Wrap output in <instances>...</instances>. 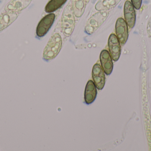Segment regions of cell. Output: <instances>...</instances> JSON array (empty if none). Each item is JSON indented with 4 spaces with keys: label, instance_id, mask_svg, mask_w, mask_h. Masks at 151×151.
Returning <instances> with one entry per match:
<instances>
[{
    "label": "cell",
    "instance_id": "obj_12",
    "mask_svg": "<svg viewBox=\"0 0 151 151\" xmlns=\"http://www.w3.org/2000/svg\"><path fill=\"white\" fill-rule=\"evenodd\" d=\"M30 2V0H14L10 3L6 9L9 10L19 11L26 7Z\"/></svg>",
    "mask_w": 151,
    "mask_h": 151
},
{
    "label": "cell",
    "instance_id": "obj_2",
    "mask_svg": "<svg viewBox=\"0 0 151 151\" xmlns=\"http://www.w3.org/2000/svg\"><path fill=\"white\" fill-rule=\"evenodd\" d=\"M75 20L73 12L70 6L66 7L62 17V30L66 36H70L75 27Z\"/></svg>",
    "mask_w": 151,
    "mask_h": 151
},
{
    "label": "cell",
    "instance_id": "obj_14",
    "mask_svg": "<svg viewBox=\"0 0 151 151\" xmlns=\"http://www.w3.org/2000/svg\"><path fill=\"white\" fill-rule=\"evenodd\" d=\"M73 12L76 17H81L85 8L84 0H73Z\"/></svg>",
    "mask_w": 151,
    "mask_h": 151
},
{
    "label": "cell",
    "instance_id": "obj_7",
    "mask_svg": "<svg viewBox=\"0 0 151 151\" xmlns=\"http://www.w3.org/2000/svg\"><path fill=\"white\" fill-rule=\"evenodd\" d=\"M92 78L97 88L103 89L105 83L104 72L100 65L95 64L92 69Z\"/></svg>",
    "mask_w": 151,
    "mask_h": 151
},
{
    "label": "cell",
    "instance_id": "obj_11",
    "mask_svg": "<svg viewBox=\"0 0 151 151\" xmlns=\"http://www.w3.org/2000/svg\"><path fill=\"white\" fill-rule=\"evenodd\" d=\"M17 17L15 13H6L0 16V31L10 25Z\"/></svg>",
    "mask_w": 151,
    "mask_h": 151
},
{
    "label": "cell",
    "instance_id": "obj_3",
    "mask_svg": "<svg viewBox=\"0 0 151 151\" xmlns=\"http://www.w3.org/2000/svg\"><path fill=\"white\" fill-rule=\"evenodd\" d=\"M106 15L104 13L95 14L89 19L85 26V31L88 34L95 32L106 20Z\"/></svg>",
    "mask_w": 151,
    "mask_h": 151
},
{
    "label": "cell",
    "instance_id": "obj_8",
    "mask_svg": "<svg viewBox=\"0 0 151 151\" xmlns=\"http://www.w3.org/2000/svg\"><path fill=\"white\" fill-rule=\"evenodd\" d=\"M100 61L102 68L106 75H110L113 68L112 57L108 51L104 50L100 55Z\"/></svg>",
    "mask_w": 151,
    "mask_h": 151
},
{
    "label": "cell",
    "instance_id": "obj_4",
    "mask_svg": "<svg viewBox=\"0 0 151 151\" xmlns=\"http://www.w3.org/2000/svg\"><path fill=\"white\" fill-rule=\"evenodd\" d=\"M55 17V14L50 13L40 21L36 30V34L39 37H42L47 33L54 23Z\"/></svg>",
    "mask_w": 151,
    "mask_h": 151
},
{
    "label": "cell",
    "instance_id": "obj_6",
    "mask_svg": "<svg viewBox=\"0 0 151 151\" xmlns=\"http://www.w3.org/2000/svg\"><path fill=\"white\" fill-rule=\"evenodd\" d=\"M115 31L119 41L124 44L128 38V29L127 22L122 18L117 20L115 25Z\"/></svg>",
    "mask_w": 151,
    "mask_h": 151
},
{
    "label": "cell",
    "instance_id": "obj_13",
    "mask_svg": "<svg viewBox=\"0 0 151 151\" xmlns=\"http://www.w3.org/2000/svg\"><path fill=\"white\" fill-rule=\"evenodd\" d=\"M67 0H51L46 5L45 11L48 13L53 12L59 9Z\"/></svg>",
    "mask_w": 151,
    "mask_h": 151
},
{
    "label": "cell",
    "instance_id": "obj_5",
    "mask_svg": "<svg viewBox=\"0 0 151 151\" xmlns=\"http://www.w3.org/2000/svg\"><path fill=\"white\" fill-rule=\"evenodd\" d=\"M108 47L111 56L113 60L117 61L119 60L121 52L120 43L117 36L112 34L108 39Z\"/></svg>",
    "mask_w": 151,
    "mask_h": 151
},
{
    "label": "cell",
    "instance_id": "obj_1",
    "mask_svg": "<svg viewBox=\"0 0 151 151\" xmlns=\"http://www.w3.org/2000/svg\"><path fill=\"white\" fill-rule=\"evenodd\" d=\"M62 46V39L58 33H55L50 39L44 50L43 57L46 61L53 59L60 52Z\"/></svg>",
    "mask_w": 151,
    "mask_h": 151
},
{
    "label": "cell",
    "instance_id": "obj_15",
    "mask_svg": "<svg viewBox=\"0 0 151 151\" xmlns=\"http://www.w3.org/2000/svg\"><path fill=\"white\" fill-rule=\"evenodd\" d=\"M142 0H131L132 4L137 9H139L142 5Z\"/></svg>",
    "mask_w": 151,
    "mask_h": 151
},
{
    "label": "cell",
    "instance_id": "obj_10",
    "mask_svg": "<svg viewBox=\"0 0 151 151\" xmlns=\"http://www.w3.org/2000/svg\"><path fill=\"white\" fill-rule=\"evenodd\" d=\"M97 91L96 87L92 81H88L85 87L84 91V100L87 104L93 103L96 98Z\"/></svg>",
    "mask_w": 151,
    "mask_h": 151
},
{
    "label": "cell",
    "instance_id": "obj_9",
    "mask_svg": "<svg viewBox=\"0 0 151 151\" xmlns=\"http://www.w3.org/2000/svg\"><path fill=\"white\" fill-rule=\"evenodd\" d=\"M124 16L125 20L129 26L133 28L136 22V13L134 7L129 1H126L124 5Z\"/></svg>",
    "mask_w": 151,
    "mask_h": 151
}]
</instances>
